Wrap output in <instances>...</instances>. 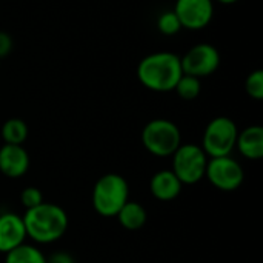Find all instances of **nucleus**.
<instances>
[{
    "instance_id": "nucleus-1",
    "label": "nucleus",
    "mask_w": 263,
    "mask_h": 263,
    "mask_svg": "<svg viewBox=\"0 0 263 263\" xmlns=\"http://www.w3.org/2000/svg\"><path fill=\"white\" fill-rule=\"evenodd\" d=\"M182 74L180 57L168 51L153 52L143 57L137 66V77L140 83L156 92L174 91Z\"/></svg>"
},
{
    "instance_id": "nucleus-2",
    "label": "nucleus",
    "mask_w": 263,
    "mask_h": 263,
    "mask_svg": "<svg viewBox=\"0 0 263 263\" xmlns=\"http://www.w3.org/2000/svg\"><path fill=\"white\" fill-rule=\"evenodd\" d=\"M22 219L26 236L37 243H52L63 237L68 230V214L54 203L42 202L40 205L26 210Z\"/></svg>"
},
{
    "instance_id": "nucleus-3",
    "label": "nucleus",
    "mask_w": 263,
    "mask_h": 263,
    "mask_svg": "<svg viewBox=\"0 0 263 263\" xmlns=\"http://www.w3.org/2000/svg\"><path fill=\"white\" fill-rule=\"evenodd\" d=\"M129 186L128 182L119 174L102 176L92 190L94 210L102 217H116L120 208L128 202Z\"/></svg>"
},
{
    "instance_id": "nucleus-4",
    "label": "nucleus",
    "mask_w": 263,
    "mask_h": 263,
    "mask_svg": "<svg viewBox=\"0 0 263 263\" xmlns=\"http://www.w3.org/2000/svg\"><path fill=\"white\" fill-rule=\"evenodd\" d=\"M142 143L153 156L170 157L182 145V134L174 122L154 119L145 125L142 131Z\"/></svg>"
},
{
    "instance_id": "nucleus-5",
    "label": "nucleus",
    "mask_w": 263,
    "mask_h": 263,
    "mask_svg": "<svg viewBox=\"0 0 263 263\" xmlns=\"http://www.w3.org/2000/svg\"><path fill=\"white\" fill-rule=\"evenodd\" d=\"M173 157V173L182 185H194L205 177L208 156L202 146L194 143L180 145Z\"/></svg>"
},
{
    "instance_id": "nucleus-6",
    "label": "nucleus",
    "mask_w": 263,
    "mask_h": 263,
    "mask_svg": "<svg viewBox=\"0 0 263 263\" xmlns=\"http://www.w3.org/2000/svg\"><path fill=\"white\" fill-rule=\"evenodd\" d=\"M239 129L236 123L225 116H219L213 119L203 133L202 149L210 157H222L230 156L236 148Z\"/></svg>"
},
{
    "instance_id": "nucleus-7",
    "label": "nucleus",
    "mask_w": 263,
    "mask_h": 263,
    "mask_svg": "<svg viewBox=\"0 0 263 263\" xmlns=\"http://www.w3.org/2000/svg\"><path fill=\"white\" fill-rule=\"evenodd\" d=\"M205 177L220 191H234L242 185L245 173L239 162H236L231 156H222L211 157L208 160Z\"/></svg>"
},
{
    "instance_id": "nucleus-8",
    "label": "nucleus",
    "mask_w": 263,
    "mask_h": 263,
    "mask_svg": "<svg viewBox=\"0 0 263 263\" xmlns=\"http://www.w3.org/2000/svg\"><path fill=\"white\" fill-rule=\"evenodd\" d=\"M180 63L183 74L202 79L217 71L220 65V54L211 43H197L183 57H180Z\"/></svg>"
},
{
    "instance_id": "nucleus-9",
    "label": "nucleus",
    "mask_w": 263,
    "mask_h": 263,
    "mask_svg": "<svg viewBox=\"0 0 263 263\" xmlns=\"http://www.w3.org/2000/svg\"><path fill=\"white\" fill-rule=\"evenodd\" d=\"M182 25L186 29H202L208 26L214 15L213 0H176L173 9Z\"/></svg>"
},
{
    "instance_id": "nucleus-10",
    "label": "nucleus",
    "mask_w": 263,
    "mask_h": 263,
    "mask_svg": "<svg viewBox=\"0 0 263 263\" xmlns=\"http://www.w3.org/2000/svg\"><path fill=\"white\" fill-rule=\"evenodd\" d=\"M29 168V156L23 145H8L0 148V173L9 179L22 177Z\"/></svg>"
},
{
    "instance_id": "nucleus-11",
    "label": "nucleus",
    "mask_w": 263,
    "mask_h": 263,
    "mask_svg": "<svg viewBox=\"0 0 263 263\" xmlns=\"http://www.w3.org/2000/svg\"><path fill=\"white\" fill-rule=\"evenodd\" d=\"M26 237L25 223L20 216L14 213H5L0 216V253H9L25 243Z\"/></svg>"
},
{
    "instance_id": "nucleus-12",
    "label": "nucleus",
    "mask_w": 263,
    "mask_h": 263,
    "mask_svg": "<svg viewBox=\"0 0 263 263\" xmlns=\"http://www.w3.org/2000/svg\"><path fill=\"white\" fill-rule=\"evenodd\" d=\"M182 182L176 177V174L171 170L159 171L153 176L149 182L151 194L162 202L174 200L182 193Z\"/></svg>"
},
{
    "instance_id": "nucleus-13",
    "label": "nucleus",
    "mask_w": 263,
    "mask_h": 263,
    "mask_svg": "<svg viewBox=\"0 0 263 263\" xmlns=\"http://www.w3.org/2000/svg\"><path fill=\"white\" fill-rule=\"evenodd\" d=\"M236 146L239 153L250 159L259 160L263 157V128L260 125H253L242 129L237 134Z\"/></svg>"
},
{
    "instance_id": "nucleus-14",
    "label": "nucleus",
    "mask_w": 263,
    "mask_h": 263,
    "mask_svg": "<svg viewBox=\"0 0 263 263\" xmlns=\"http://www.w3.org/2000/svg\"><path fill=\"white\" fill-rule=\"evenodd\" d=\"M120 225L128 231H137L146 223V211L137 202H126L116 216Z\"/></svg>"
},
{
    "instance_id": "nucleus-15",
    "label": "nucleus",
    "mask_w": 263,
    "mask_h": 263,
    "mask_svg": "<svg viewBox=\"0 0 263 263\" xmlns=\"http://www.w3.org/2000/svg\"><path fill=\"white\" fill-rule=\"evenodd\" d=\"M28 137V126L22 119H8L2 126V139L8 145H23Z\"/></svg>"
},
{
    "instance_id": "nucleus-16",
    "label": "nucleus",
    "mask_w": 263,
    "mask_h": 263,
    "mask_svg": "<svg viewBox=\"0 0 263 263\" xmlns=\"http://www.w3.org/2000/svg\"><path fill=\"white\" fill-rule=\"evenodd\" d=\"M5 263H46V257L42 254L39 248L22 243L17 248L6 253Z\"/></svg>"
},
{
    "instance_id": "nucleus-17",
    "label": "nucleus",
    "mask_w": 263,
    "mask_h": 263,
    "mask_svg": "<svg viewBox=\"0 0 263 263\" xmlns=\"http://www.w3.org/2000/svg\"><path fill=\"white\" fill-rule=\"evenodd\" d=\"M174 91L183 100H194V99L199 97V94L202 91V82H200V79H197L194 76L182 74V77L179 79Z\"/></svg>"
},
{
    "instance_id": "nucleus-18",
    "label": "nucleus",
    "mask_w": 263,
    "mask_h": 263,
    "mask_svg": "<svg viewBox=\"0 0 263 263\" xmlns=\"http://www.w3.org/2000/svg\"><path fill=\"white\" fill-rule=\"evenodd\" d=\"M157 28L165 35H174L182 29V25L174 11H165L160 14L159 20H157Z\"/></svg>"
},
{
    "instance_id": "nucleus-19",
    "label": "nucleus",
    "mask_w": 263,
    "mask_h": 263,
    "mask_svg": "<svg viewBox=\"0 0 263 263\" xmlns=\"http://www.w3.org/2000/svg\"><path fill=\"white\" fill-rule=\"evenodd\" d=\"M245 91L247 94L254 99V100H262L263 99V71L256 69L248 74L245 80Z\"/></svg>"
},
{
    "instance_id": "nucleus-20",
    "label": "nucleus",
    "mask_w": 263,
    "mask_h": 263,
    "mask_svg": "<svg viewBox=\"0 0 263 263\" xmlns=\"http://www.w3.org/2000/svg\"><path fill=\"white\" fill-rule=\"evenodd\" d=\"M20 200H22V205L26 208V210H31L37 205H40L43 202V194L40 193L39 188L35 186H28L22 191L20 194Z\"/></svg>"
},
{
    "instance_id": "nucleus-21",
    "label": "nucleus",
    "mask_w": 263,
    "mask_h": 263,
    "mask_svg": "<svg viewBox=\"0 0 263 263\" xmlns=\"http://www.w3.org/2000/svg\"><path fill=\"white\" fill-rule=\"evenodd\" d=\"M12 49V39L8 32L0 31V59L6 57Z\"/></svg>"
},
{
    "instance_id": "nucleus-22",
    "label": "nucleus",
    "mask_w": 263,
    "mask_h": 263,
    "mask_svg": "<svg viewBox=\"0 0 263 263\" xmlns=\"http://www.w3.org/2000/svg\"><path fill=\"white\" fill-rule=\"evenodd\" d=\"M46 263H76L72 256L69 253H65V251H59V253H54L51 254L48 259H46Z\"/></svg>"
},
{
    "instance_id": "nucleus-23",
    "label": "nucleus",
    "mask_w": 263,
    "mask_h": 263,
    "mask_svg": "<svg viewBox=\"0 0 263 263\" xmlns=\"http://www.w3.org/2000/svg\"><path fill=\"white\" fill-rule=\"evenodd\" d=\"M213 2H219V3H223V5H233L239 0H213Z\"/></svg>"
}]
</instances>
